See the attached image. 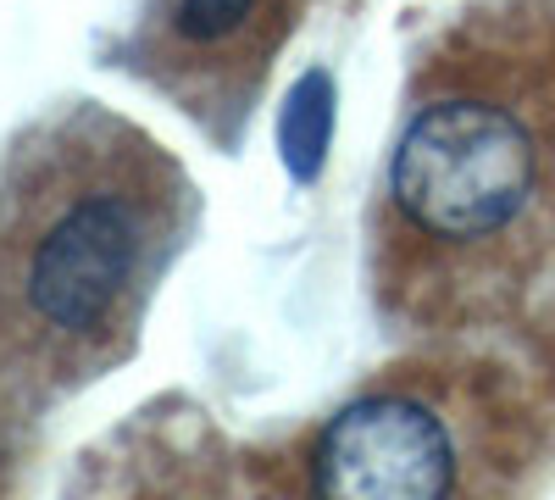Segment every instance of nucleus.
I'll return each instance as SVG.
<instances>
[{"label":"nucleus","mask_w":555,"mask_h":500,"mask_svg":"<svg viewBox=\"0 0 555 500\" xmlns=\"http://www.w3.org/2000/svg\"><path fill=\"white\" fill-rule=\"evenodd\" d=\"M555 251V12L461 23L400 117L373 211V290L411 329L512 306Z\"/></svg>","instance_id":"obj_1"},{"label":"nucleus","mask_w":555,"mask_h":500,"mask_svg":"<svg viewBox=\"0 0 555 500\" xmlns=\"http://www.w3.org/2000/svg\"><path fill=\"white\" fill-rule=\"evenodd\" d=\"M201 217L139 123L73 101L0 145V406H51L133 356Z\"/></svg>","instance_id":"obj_2"},{"label":"nucleus","mask_w":555,"mask_h":500,"mask_svg":"<svg viewBox=\"0 0 555 500\" xmlns=\"http://www.w3.org/2000/svg\"><path fill=\"white\" fill-rule=\"evenodd\" d=\"M550 428L500 368L411 361L300 434L261 500H539Z\"/></svg>","instance_id":"obj_3"},{"label":"nucleus","mask_w":555,"mask_h":500,"mask_svg":"<svg viewBox=\"0 0 555 500\" xmlns=\"http://www.w3.org/2000/svg\"><path fill=\"white\" fill-rule=\"evenodd\" d=\"M306 0H145L128 34L133 78L222 151L240 145Z\"/></svg>","instance_id":"obj_4"},{"label":"nucleus","mask_w":555,"mask_h":500,"mask_svg":"<svg viewBox=\"0 0 555 500\" xmlns=\"http://www.w3.org/2000/svg\"><path fill=\"white\" fill-rule=\"evenodd\" d=\"M334 140V78L328 73H306L289 89V106H284V167L311 184L322 156H328Z\"/></svg>","instance_id":"obj_5"}]
</instances>
